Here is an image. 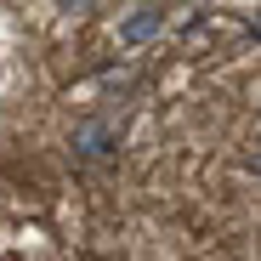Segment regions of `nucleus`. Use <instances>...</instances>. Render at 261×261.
I'll return each mask as SVG.
<instances>
[{"instance_id":"f257e3e1","label":"nucleus","mask_w":261,"mask_h":261,"mask_svg":"<svg viewBox=\"0 0 261 261\" xmlns=\"http://www.w3.org/2000/svg\"><path fill=\"white\" fill-rule=\"evenodd\" d=\"M119 148V125H108V119H85L80 130H74V153L80 159H102V153H114Z\"/></svg>"},{"instance_id":"f03ea898","label":"nucleus","mask_w":261,"mask_h":261,"mask_svg":"<svg viewBox=\"0 0 261 261\" xmlns=\"http://www.w3.org/2000/svg\"><path fill=\"white\" fill-rule=\"evenodd\" d=\"M159 23H165V12H159V6H142L137 17H130V23L119 29V40H125V46H137V40H148V34H159Z\"/></svg>"},{"instance_id":"7ed1b4c3","label":"nucleus","mask_w":261,"mask_h":261,"mask_svg":"<svg viewBox=\"0 0 261 261\" xmlns=\"http://www.w3.org/2000/svg\"><path fill=\"white\" fill-rule=\"evenodd\" d=\"M97 0H57V12H91Z\"/></svg>"},{"instance_id":"20e7f679","label":"nucleus","mask_w":261,"mask_h":261,"mask_svg":"<svg viewBox=\"0 0 261 261\" xmlns=\"http://www.w3.org/2000/svg\"><path fill=\"white\" fill-rule=\"evenodd\" d=\"M255 170H261V165H255Z\"/></svg>"}]
</instances>
